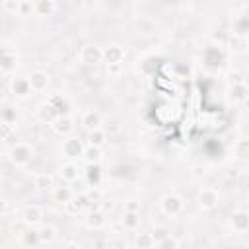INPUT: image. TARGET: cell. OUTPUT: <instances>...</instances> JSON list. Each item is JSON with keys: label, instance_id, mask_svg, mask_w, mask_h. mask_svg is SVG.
Wrapping results in <instances>:
<instances>
[{"label": "cell", "instance_id": "obj_1", "mask_svg": "<svg viewBox=\"0 0 249 249\" xmlns=\"http://www.w3.org/2000/svg\"><path fill=\"white\" fill-rule=\"evenodd\" d=\"M35 158V148L27 142H16L8 148V160L16 167H25Z\"/></svg>", "mask_w": 249, "mask_h": 249}, {"label": "cell", "instance_id": "obj_2", "mask_svg": "<svg viewBox=\"0 0 249 249\" xmlns=\"http://www.w3.org/2000/svg\"><path fill=\"white\" fill-rule=\"evenodd\" d=\"M160 210H161L165 216H169V218H177V216H181L183 210H185V200H183V196L177 195V193H165V195L160 198Z\"/></svg>", "mask_w": 249, "mask_h": 249}, {"label": "cell", "instance_id": "obj_3", "mask_svg": "<svg viewBox=\"0 0 249 249\" xmlns=\"http://www.w3.org/2000/svg\"><path fill=\"white\" fill-rule=\"evenodd\" d=\"M78 60L84 66H97L103 62V47L95 45V43H88L80 49L78 53Z\"/></svg>", "mask_w": 249, "mask_h": 249}, {"label": "cell", "instance_id": "obj_4", "mask_svg": "<svg viewBox=\"0 0 249 249\" xmlns=\"http://www.w3.org/2000/svg\"><path fill=\"white\" fill-rule=\"evenodd\" d=\"M84 146H86V144H84L78 136L70 134V136H64V138H62L60 152H62V156H64L66 160H82Z\"/></svg>", "mask_w": 249, "mask_h": 249}, {"label": "cell", "instance_id": "obj_5", "mask_svg": "<svg viewBox=\"0 0 249 249\" xmlns=\"http://www.w3.org/2000/svg\"><path fill=\"white\" fill-rule=\"evenodd\" d=\"M8 88H10V93L16 99H27V97L33 95V89H31V84H29L27 76H12Z\"/></svg>", "mask_w": 249, "mask_h": 249}, {"label": "cell", "instance_id": "obj_6", "mask_svg": "<svg viewBox=\"0 0 249 249\" xmlns=\"http://www.w3.org/2000/svg\"><path fill=\"white\" fill-rule=\"evenodd\" d=\"M51 128H53V132L56 134V136H60V138H64V136H70V134H74V128H76V121H74V117L68 113V115H58L53 123H51Z\"/></svg>", "mask_w": 249, "mask_h": 249}, {"label": "cell", "instance_id": "obj_7", "mask_svg": "<svg viewBox=\"0 0 249 249\" xmlns=\"http://www.w3.org/2000/svg\"><path fill=\"white\" fill-rule=\"evenodd\" d=\"M218 202H220V193L214 187H202L196 193V204L202 210H214L218 206Z\"/></svg>", "mask_w": 249, "mask_h": 249}, {"label": "cell", "instance_id": "obj_8", "mask_svg": "<svg viewBox=\"0 0 249 249\" xmlns=\"http://www.w3.org/2000/svg\"><path fill=\"white\" fill-rule=\"evenodd\" d=\"M56 177L64 183H76L80 177H82V167L74 161V160H68L64 161L62 165H58L56 169Z\"/></svg>", "mask_w": 249, "mask_h": 249}, {"label": "cell", "instance_id": "obj_9", "mask_svg": "<svg viewBox=\"0 0 249 249\" xmlns=\"http://www.w3.org/2000/svg\"><path fill=\"white\" fill-rule=\"evenodd\" d=\"M43 218H45V210L39 206V204H29L23 208L21 212V224L29 226V228H37L43 224Z\"/></svg>", "mask_w": 249, "mask_h": 249}, {"label": "cell", "instance_id": "obj_10", "mask_svg": "<svg viewBox=\"0 0 249 249\" xmlns=\"http://www.w3.org/2000/svg\"><path fill=\"white\" fill-rule=\"evenodd\" d=\"M62 206H64V212H66L68 216H80V214H84V212L88 210L89 202H88V198L84 196V193H80V195H72Z\"/></svg>", "mask_w": 249, "mask_h": 249}, {"label": "cell", "instance_id": "obj_11", "mask_svg": "<svg viewBox=\"0 0 249 249\" xmlns=\"http://www.w3.org/2000/svg\"><path fill=\"white\" fill-rule=\"evenodd\" d=\"M84 222H86V228H89V230H95V231H97V230L107 228L109 218H107V212H105L103 208H91V210H88V214H86Z\"/></svg>", "mask_w": 249, "mask_h": 249}, {"label": "cell", "instance_id": "obj_12", "mask_svg": "<svg viewBox=\"0 0 249 249\" xmlns=\"http://www.w3.org/2000/svg\"><path fill=\"white\" fill-rule=\"evenodd\" d=\"M230 228L239 235L247 233L249 231V212L243 210V208L241 210H233V214L230 216Z\"/></svg>", "mask_w": 249, "mask_h": 249}, {"label": "cell", "instance_id": "obj_13", "mask_svg": "<svg viewBox=\"0 0 249 249\" xmlns=\"http://www.w3.org/2000/svg\"><path fill=\"white\" fill-rule=\"evenodd\" d=\"M101 124H103V117H101L95 109H86V111L82 113V117H80V126H82L86 132L95 130V128H101Z\"/></svg>", "mask_w": 249, "mask_h": 249}, {"label": "cell", "instance_id": "obj_14", "mask_svg": "<svg viewBox=\"0 0 249 249\" xmlns=\"http://www.w3.org/2000/svg\"><path fill=\"white\" fill-rule=\"evenodd\" d=\"M27 78H29V84H31L33 93L47 91V88H49V84H51V76H49L45 70H33Z\"/></svg>", "mask_w": 249, "mask_h": 249}, {"label": "cell", "instance_id": "obj_15", "mask_svg": "<svg viewBox=\"0 0 249 249\" xmlns=\"http://www.w3.org/2000/svg\"><path fill=\"white\" fill-rule=\"evenodd\" d=\"M126 51L121 45H107L103 47V62L105 64H113V62H124Z\"/></svg>", "mask_w": 249, "mask_h": 249}, {"label": "cell", "instance_id": "obj_16", "mask_svg": "<svg viewBox=\"0 0 249 249\" xmlns=\"http://www.w3.org/2000/svg\"><path fill=\"white\" fill-rule=\"evenodd\" d=\"M33 185H35L39 191L51 193V191L56 187V175H54V173H51V171H41V173H37V175H35Z\"/></svg>", "mask_w": 249, "mask_h": 249}, {"label": "cell", "instance_id": "obj_17", "mask_svg": "<svg viewBox=\"0 0 249 249\" xmlns=\"http://www.w3.org/2000/svg\"><path fill=\"white\" fill-rule=\"evenodd\" d=\"M249 97V89L245 82H237L233 86H230V99L233 101V105H245Z\"/></svg>", "mask_w": 249, "mask_h": 249}, {"label": "cell", "instance_id": "obj_18", "mask_svg": "<svg viewBox=\"0 0 249 249\" xmlns=\"http://www.w3.org/2000/svg\"><path fill=\"white\" fill-rule=\"evenodd\" d=\"M37 233H39V243H41V245H51V243H54L56 237H58V230H56L54 226H51V224H41V226H37Z\"/></svg>", "mask_w": 249, "mask_h": 249}, {"label": "cell", "instance_id": "obj_19", "mask_svg": "<svg viewBox=\"0 0 249 249\" xmlns=\"http://www.w3.org/2000/svg\"><path fill=\"white\" fill-rule=\"evenodd\" d=\"M47 103L53 105L58 115H68L70 101H68V97H66L64 93H53V95H49V97H47Z\"/></svg>", "mask_w": 249, "mask_h": 249}, {"label": "cell", "instance_id": "obj_20", "mask_svg": "<svg viewBox=\"0 0 249 249\" xmlns=\"http://www.w3.org/2000/svg\"><path fill=\"white\" fill-rule=\"evenodd\" d=\"M35 115H37V119L41 121V123H45V124H51L56 117H58V113H56V109L53 107V105H49L47 101L45 103H41L39 107H37V111H35Z\"/></svg>", "mask_w": 249, "mask_h": 249}, {"label": "cell", "instance_id": "obj_21", "mask_svg": "<svg viewBox=\"0 0 249 249\" xmlns=\"http://www.w3.org/2000/svg\"><path fill=\"white\" fill-rule=\"evenodd\" d=\"M33 8H35V14L41 16V18H51L54 12H56V2L54 0H35L33 2Z\"/></svg>", "mask_w": 249, "mask_h": 249}, {"label": "cell", "instance_id": "obj_22", "mask_svg": "<svg viewBox=\"0 0 249 249\" xmlns=\"http://www.w3.org/2000/svg\"><path fill=\"white\" fill-rule=\"evenodd\" d=\"M19 241H21V245H25V247H37V245H41V243H39L37 228H29V226H25L23 231L19 233Z\"/></svg>", "mask_w": 249, "mask_h": 249}, {"label": "cell", "instance_id": "obj_23", "mask_svg": "<svg viewBox=\"0 0 249 249\" xmlns=\"http://www.w3.org/2000/svg\"><path fill=\"white\" fill-rule=\"evenodd\" d=\"M18 64V53L12 49H0V68L2 70H12Z\"/></svg>", "mask_w": 249, "mask_h": 249}, {"label": "cell", "instance_id": "obj_24", "mask_svg": "<svg viewBox=\"0 0 249 249\" xmlns=\"http://www.w3.org/2000/svg\"><path fill=\"white\" fill-rule=\"evenodd\" d=\"M82 160H84L86 163H101L103 152H101V148H97V146L86 144V146H84V152H82Z\"/></svg>", "mask_w": 249, "mask_h": 249}, {"label": "cell", "instance_id": "obj_25", "mask_svg": "<svg viewBox=\"0 0 249 249\" xmlns=\"http://www.w3.org/2000/svg\"><path fill=\"white\" fill-rule=\"evenodd\" d=\"M88 144L89 146H97V148H103L107 144V132L103 128H95V130H89L88 132Z\"/></svg>", "mask_w": 249, "mask_h": 249}, {"label": "cell", "instance_id": "obj_26", "mask_svg": "<svg viewBox=\"0 0 249 249\" xmlns=\"http://www.w3.org/2000/svg\"><path fill=\"white\" fill-rule=\"evenodd\" d=\"M230 49H231L233 53L243 54V53L247 51V35H239V33L230 35Z\"/></svg>", "mask_w": 249, "mask_h": 249}, {"label": "cell", "instance_id": "obj_27", "mask_svg": "<svg viewBox=\"0 0 249 249\" xmlns=\"http://www.w3.org/2000/svg\"><path fill=\"white\" fill-rule=\"evenodd\" d=\"M233 156L239 161H247V158H249V142L245 138L233 142Z\"/></svg>", "mask_w": 249, "mask_h": 249}, {"label": "cell", "instance_id": "obj_28", "mask_svg": "<svg viewBox=\"0 0 249 249\" xmlns=\"http://www.w3.org/2000/svg\"><path fill=\"white\" fill-rule=\"evenodd\" d=\"M51 193H53V200H54V202H58V204H64V202L74 195V191H72L70 187H66V185H60V187L56 185Z\"/></svg>", "mask_w": 249, "mask_h": 249}, {"label": "cell", "instance_id": "obj_29", "mask_svg": "<svg viewBox=\"0 0 249 249\" xmlns=\"http://www.w3.org/2000/svg\"><path fill=\"white\" fill-rule=\"evenodd\" d=\"M84 196L88 198L89 206H91V204H101V202H103V191L99 189V185H89V187L84 191Z\"/></svg>", "mask_w": 249, "mask_h": 249}, {"label": "cell", "instance_id": "obj_30", "mask_svg": "<svg viewBox=\"0 0 249 249\" xmlns=\"http://www.w3.org/2000/svg\"><path fill=\"white\" fill-rule=\"evenodd\" d=\"M121 224L124 226V230L132 231L140 226V212H123V218H121Z\"/></svg>", "mask_w": 249, "mask_h": 249}, {"label": "cell", "instance_id": "obj_31", "mask_svg": "<svg viewBox=\"0 0 249 249\" xmlns=\"http://www.w3.org/2000/svg\"><path fill=\"white\" fill-rule=\"evenodd\" d=\"M0 121H6V123L16 124L18 123V111H16V107H12L6 101L0 103Z\"/></svg>", "mask_w": 249, "mask_h": 249}, {"label": "cell", "instance_id": "obj_32", "mask_svg": "<svg viewBox=\"0 0 249 249\" xmlns=\"http://www.w3.org/2000/svg\"><path fill=\"white\" fill-rule=\"evenodd\" d=\"M132 245L136 249H150V247H154V237L150 231H140V233H136Z\"/></svg>", "mask_w": 249, "mask_h": 249}, {"label": "cell", "instance_id": "obj_33", "mask_svg": "<svg viewBox=\"0 0 249 249\" xmlns=\"http://www.w3.org/2000/svg\"><path fill=\"white\" fill-rule=\"evenodd\" d=\"M88 171H82L88 179L89 185H99L101 183V171H99V163H86Z\"/></svg>", "mask_w": 249, "mask_h": 249}, {"label": "cell", "instance_id": "obj_34", "mask_svg": "<svg viewBox=\"0 0 249 249\" xmlns=\"http://www.w3.org/2000/svg\"><path fill=\"white\" fill-rule=\"evenodd\" d=\"M101 128L107 132V136H111V134H121V132H123V124H121L119 119H109L107 123L101 124Z\"/></svg>", "mask_w": 249, "mask_h": 249}, {"label": "cell", "instance_id": "obj_35", "mask_svg": "<svg viewBox=\"0 0 249 249\" xmlns=\"http://www.w3.org/2000/svg\"><path fill=\"white\" fill-rule=\"evenodd\" d=\"M179 245H181V241H179L175 235H171V233H169L167 237H163L161 241H158L154 247H160V249H177Z\"/></svg>", "mask_w": 249, "mask_h": 249}, {"label": "cell", "instance_id": "obj_36", "mask_svg": "<svg viewBox=\"0 0 249 249\" xmlns=\"http://www.w3.org/2000/svg\"><path fill=\"white\" fill-rule=\"evenodd\" d=\"M16 132V126L12 123H6V121H0V140H10Z\"/></svg>", "mask_w": 249, "mask_h": 249}, {"label": "cell", "instance_id": "obj_37", "mask_svg": "<svg viewBox=\"0 0 249 249\" xmlns=\"http://www.w3.org/2000/svg\"><path fill=\"white\" fill-rule=\"evenodd\" d=\"M152 233V237H154V245L158 243V241H161L163 237H167L171 231H169V228H165V226H158L154 231H150Z\"/></svg>", "mask_w": 249, "mask_h": 249}, {"label": "cell", "instance_id": "obj_38", "mask_svg": "<svg viewBox=\"0 0 249 249\" xmlns=\"http://www.w3.org/2000/svg\"><path fill=\"white\" fill-rule=\"evenodd\" d=\"M2 10H4L6 14H14V16H18L19 2H18V0H2Z\"/></svg>", "mask_w": 249, "mask_h": 249}, {"label": "cell", "instance_id": "obj_39", "mask_svg": "<svg viewBox=\"0 0 249 249\" xmlns=\"http://www.w3.org/2000/svg\"><path fill=\"white\" fill-rule=\"evenodd\" d=\"M31 14H35L33 2H19V10H18V16H21V18H29Z\"/></svg>", "mask_w": 249, "mask_h": 249}, {"label": "cell", "instance_id": "obj_40", "mask_svg": "<svg viewBox=\"0 0 249 249\" xmlns=\"http://www.w3.org/2000/svg\"><path fill=\"white\" fill-rule=\"evenodd\" d=\"M105 66H107V74L113 78L123 74V62H113V64H105Z\"/></svg>", "mask_w": 249, "mask_h": 249}, {"label": "cell", "instance_id": "obj_41", "mask_svg": "<svg viewBox=\"0 0 249 249\" xmlns=\"http://www.w3.org/2000/svg\"><path fill=\"white\" fill-rule=\"evenodd\" d=\"M140 208H142L140 200H136V198L124 200V212H140Z\"/></svg>", "mask_w": 249, "mask_h": 249}, {"label": "cell", "instance_id": "obj_42", "mask_svg": "<svg viewBox=\"0 0 249 249\" xmlns=\"http://www.w3.org/2000/svg\"><path fill=\"white\" fill-rule=\"evenodd\" d=\"M10 200L8 198H4V196H0V216H6V214H10Z\"/></svg>", "mask_w": 249, "mask_h": 249}, {"label": "cell", "instance_id": "obj_43", "mask_svg": "<svg viewBox=\"0 0 249 249\" xmlns=\"http://www.w3.org/2000/svg\"><path fill=\"white\" fill-rule=\"evenodd\" d=\"M64 247H80V241H74V239H68V241H64Z\"/></svg>", "mask_w": 249, "mask_h": 249}, {"label": "cell", "instance_id": "obj_44", "mask_svg": "<svg viewBox=\"0 0 249 249\" xmlns=\"http://www.w3.org/2000/svg\"><path fill=\"white\" fill-rule=\"evenodd\" d=\"M6 101V93H4V88L0 86V103H4Z\"/></svg>", "mask_w": 249, "mask_h": 249}, {"label": "cell", "instance_id": "obj_45", "mask_svg": "<svg viewBox=\"0 0 249 249\" xmlns=\"http://www.w3.org/2000/svg\"><path fill=\"white\" fill-rule=\"evenodd\" d=\"M18 2H31V0H18Z\"/></svg>", "mask_w": 249, "mask_h": 249}]
</instances>
